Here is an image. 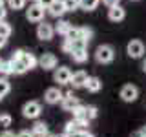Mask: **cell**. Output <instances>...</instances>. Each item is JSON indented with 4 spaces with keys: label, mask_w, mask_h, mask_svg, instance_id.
Returning a JSON list of instances; mask_svg holds the SVG:
<instances>
[{
    "label": "cell",
    "mask_w": 146,
    "mask_h": 137,
    "mask_svg": "<svg viewBox=\"0 0 146 137\" xmlns=\"http://www.w3.org/2000/svg\"><path fill=\"white\" fill-rule=\"evenodd\" d=\"M115 59V49L111 48L110 44H102L97 48V51H95V61L99 64H110Z\"/></svg>",
    "instance_id": "obj_1"
},
{
    "label": "cell",
    "mask_w": 146,
    "mask_h": 137,
    "mask_svg": "<svg viewBox=\"0 0 146 137\" xmlns=\"http://www.w3.org/2000/svg\"><path fill=\"white\" fill-rule=\"evenodd\" d=\"M44 13H46V7H42L38 2H33L29 7L26 9V18L29 22H42L44 20Z\"/></svg>",
    "instance_id": "obj_2"
},
{
    "label": "cell",
    "mask_w": 146,
    "mask_h": 137,
    "mask_svg": "<svg viewBox=\"0 0 146 137\" xmlns=\"http://www.w3.org/2000/svg\"><path fill=\"white\" fill-rule=\"evenodd\" d=\"M11 59H20V61L26 64V68H27V70H33L36 64H38V59H36L33 53L24 51V49H17V51L13 53V57H11Z\"/></svg>",
    "instance_id": "obj_3"
},
{
    "label": "cell",
    "mask_w": 146,
    "mask_h": 137,
    "mask_svg": "<svg viewBox=\"0 0 146 137\" xmlns=\"http://www.w3.org/2000/svg\"><path fill=\"white\" fill-rule=\"evenodd\" d=\"M53 35H55V27L49 24V22H46V20H42V22H38V26H36V37H38L40 40H51L53 39Z\"/></svg>",
    "instance_id": "obj_4"
},
{
    "label": "cell",
    "mask_w": 146,
    "mask_h": 137,
    "mask_svg": "<svg viewBox=\"0 0 146 137\" xmlns=\"http://www.w3.org/2000/svg\"><path fill=\"white\" fill-rule=\"evenodd\" d=\"M40 112H42V108H40V104L36 100H29V102H26L22 106V115L27 119H36L40 115Z\"/></svg>",
    "instance_id": "obj_5"
},
{
    "label": "cell",
    "mask_w": 146,
    "mask_h": 137,
    "mask_svg": "<svg viewBox=\"0 0 146 137\" xmlns=\"http://www.w3.org/2000/svg\"><path fill=\"white\" fill-rule=\"evenodd\" d=\"M71 70L66 66H60V68H55V73H53V79L55 82H58V84H70L71 80Z\"/></svg>",
    "instance_id": "obj_6"
},
{
    "label": "cell",
    "mask_w": 146,
    "mask_h": 137,
    "mask_svg": "<svg viewBox=\"0 0 146 137\" xmlns=\"http://www.w3.org/2000/svg\"><path fill=\"white\" fill-rule=\"evenodd\" d=\"M57 64H58V61H57V57H55L53 53H42L40 59H38V66L42 68V70H46V71L55 70Z\"/></svg>",
    "instance_id": "obj_7"
},
{
    "label": "cell",
    "mask_w": 146,
    "mask_h": 137,
    "mask_svg": "<svg viewBox=\"0 0 146 137\" xmlns=\"http://www.w3.org/2000/svg\"><path fill=\"white\" fill-rule=\"evenodd\" d=\"M137 97H139V90H137V86H133V84L122 86L121 99L124 100V102H133V100H137Z\"/></svg>",
    "instance_id": "obj_8"
},
{
    "label": "cell",
    "mask_w": 146,
    "mask_h": 137,
    "mask_svg": "<svg viewBox=\"0 0 146 137\" xmlns=\"http://www.w3.org/2000/svg\"><path fill=\"white\" fill-rule=\"evenodd\" d=\"M126 51L131 59H141L144 55V44L141 42V40H131V42L128 44Z\"/></svg>",
    "instance_id": "obj_9"
},
{
    "label": "cell",
    "mask_w": 146,
    "mask_h": 137,
    "mask_svg": "<svg viewBox=\"0 0 146 137\" xmlns=\"http://www.w3.org/2000/svg\"><path fill=\"white\" fill-rule=\"evenodd\" d=\"M62 99H64V95L58 88H48L46 93H44V100L48 104H57V102H60Z\"/></svg>",
    "instance_id": "obj_10"
},
{
    "label": "cell",
    "mask_w": 146,
    "mask_h": 137,
    "mask_svg": "<svg viewBox=\"0 0 146 137\" xmlns=\"http://www.w3.org/2000/svg\"><path fill=\"white\" fill-rule=\"evenodd\" d=\"M60 102H62V110H64V112H73L75 108H79V106H80L79 99H77L73 93H68V95H64V99L60 100Z\"/></svg>",
    "instance_id": "obj_11"
},
{
    "label": "cell",
    "mask_w": 146,
    "mask_h": 137,
    "mask_svg": "<svg viewBox=\"0 0 146 137\" xmlns=\"http://www.w3.org/2000/svg\"><path fill=\"white\" fill-rule=\"evenodd\" d=\"M86 80H88V73L82 71V70H79V71H75V73L71 75L70 84L73 86V88H84V86H86Z\"/></svg>",
    "instance_id": "obj_12"
},
{
    "label": "cell",
    "mask_w": 146,
    "mask_h": 137,
    "mask_svg": "<svg viewBox=\"0 0 146 137\" xmlns=\"http://www.w3.org/2000/svg\"><path fill=\"white\" fill-rule=\"evenodd\" d=\"M108 18L111 22H121V20H124L126 18V11H124V7L119 4V6H113V7H110V11H108Z\"/></svg>",
    "instance_id": "obj_13"
},
{
    "label": "cell",
    "mask_w": 146,
    "mask_h": 137,
    "mask_svg": "<svg viewBox=\"0 0 146 137\" xmlns=\"http://www.w3.org/2000/svg\"><path fill=\"white\" fill-rule=\"evenodd\" d=\"M48 13H49L51 17H55V18H60L64 13H66V7H64L62 0H55L51 6L48 7Z\"/></svg>",
    "instance_id": "obj_14"
},
{
    "label": "cell",
    "mask_w": 146,
    "mask_h": 137,
    "mask_svg": "<svg viewBox=\"0 0 146 137\" xmlns=\"http://www.w3.org/2000/svg\"><path fill=\"white\" fill-rule=\"evenodd\" d=\"M84 88L88 91H91V93H97V91H100V88H102V82H100L99 77H88Z\"/></svg>",
    "instance_id": "obj_15"
},
{
    "label": "cell",
    "mask_w": 146,
    "mask_h": 137,
    "mask_svg": "<svg viewBox=\"0 0 146 137\" xmlns=\"http://www.w3.org/2000/svg\"><path fill=\"white\" fill-rule=\"evenodd\" d=\"M55 27V33L57 35H62V37H66V33L70 31V27H71V24L68 20H62V18H58V22L53 26Z\"/></svg>",
    "instance_id": "obj_16"
},
{
    "label": "cell",
    "mask_w": 146,
    "mask_h": 137,
    "mask_svg": "<svg viewBox=\"0 0 146 137\" xmlns=\"http://www.w3.org/2000/svg\"><path fill=\"white\" fill-rule=\"evenodd\" d=\"M71 55V59L75 62H79V64H82V62H86L88 61V49H73V51L70 53Z\"/></svg>",
    "instance_id": "obj_17"
},
{
    "label": "cell",
    "mask_w": 146,
    "mask_h": 137,
    "mask_svg": "<svg viewBox=\"0 0 146 137\" xmlns=\"http://www.w3.org/2000/svg\"><path fill=\"white\" fill-rule=\"evenodd\" d=\"M11 68H13V73H17V75H22V73L29 71L20 59H11Z\"/></svg>",
    "instance_id": "obj_18"
},
{
    "label": "cell",
    "mask_w": 146,
    "mask_h": 137,
    "mask_svg": "<svg viewBox=\"0 0 146 137\" xmlns=\"http://www.w3.org/2000/svg\"><path fill=\"white\" fill-rule=\"evenodd\" d=\"M100 0H79V9H84V11H93L97 9Z\"/></svg>",
    "instance_id": "obj_19"
},
{
    "label": "cell",
    "mask_w": 146,
    "mask_h": 137,
    "mask_svg": "<svg viewBox=\"0 0 146 137\" xmlns=\"http://www.w3.org/2000/svg\"><path fill=\"white\" fill-rule=\"evenodd\" d=\"M31 134H33V137H44L48 134V124L46 122H36L33 130H31Z\"/></svg>",
    "instance_id": "obj_20"
},
{
    "label": "cell",
    "mask_w": 146,
    "mask_h": 137,
    "mask_svg": "<svg viewBox=\"0 0 146 137\" xmlns=\"http://www.w3.org/2000/svg\"><path fill=\"white\" fill-rule=\"evenodd\" d=\"M79 39L86 40V42H90V40L93 39V29H91V27H88V26H80V27H79Z\"/></svg>",
    "instance_id": "obj_21"
},
{
    "label": "cell",
    "mask_w": 146,
    "mask_h": 137,
    "mask_svg": "<svg viewBox=\"0 0 146 137\" xmlns=\"http://www.w3.org/2000/svg\"><path fill=\"white\" fill-rule=\"evenodd\" d=\"M77 132H84V130H80V126L77 124L75 121H70L66 124V128H64V134L66 135H71V134H77Z\"/></svg>",
    "instance_id": "obj_22"
},
{
    "label": "cell",
    "mask_w": 146,
    "mask_h": 137,
    "mask_svg": "<svg viewBox=\"0 0 146 137\" xmlns=\"http://www.w3.org/2000/svg\"><path fill=\"white\" fill-rule=\"evenodd\" d=\"M13 33L11 26L7 24L6 20H0V37H4V39H9V35Z\"/></svg>",
    "instance_id": "obj_23"
},
{
    "label": "cell",
    "mask_w": 146,
    "mask_h": 137,
    "mask_svg": "<svg viewBox=\"0 0 146 137\" xmlns=\"http://www.w3.org/2000/svg\"><path fill=\"white\" fill-rule=\"evenodd\" d=\"M7 6H9V9L18 11V9H24L26 7V0H7Z\"/></svg>",
    "instance_id": "obj_24"
},
{
    "label": "cell",
    "mask_w": 146,
    "mask_h": 137,
    "mask_svg": "<svg viewBox=\"0 0 146 137\" xmlns=\"http://www.w3.org/2000/svg\"><path fill=\"white\" fill-rule=\"evenodd\" d=\"M0 73H2V75H11L13 73L11 61H2V64H0Z\"/></svg>",
    "instance_id": "obj_25"
},
{
    "label": "cell",
    "mask_w": 146,
    "mask_h": 137,
    "mask_svg": "<svg viewBox=\"0 0 146 137\" xmlns=\"http://www.w3.org/2000/svg\"><path fill=\"white\" fill-rule=\"evenodd\" d=\"M64 7H66V11H75V9H79V0H62Z\"/></svg>",
    "instance_id": "obj_26"
},
{
    "label": "cell",
    "mask_w": 146,
    "mask_h": 137,
    "mask_svg": "<svg viewBox=\"0 0 146 137\" xmlns=\"http://www.w3.org/2000/svg\"><path fill=\"white\" fill-rule=\"evenodd\" d=\"M11 115L9 113H0V126L2 128H7V126H11Z\"/></svg>",
    "instance_id": "obj_27"
},
{
    "label": "cell",
    "mask_w": 146,
    "mask_h": 137,
    "mask_svg": "<svg viewBox=\"0 0 146 137\" xmlns=\"http://www.w3.org/2000/svg\"><path fill=\"white\" fill-rule=\"evenodd\" d=\"M9 91H11V86H9V82L6 79H0V95H7Z\"/></svg>",
    "instance_id": "obj_28"
},
{
    "label": "cell",
    "mask_w": 146,
    "mask_h": 137,
    "mask_svg": "<svg viewBox=\"0 0 146 137\" xmlns=\"http://www.w3.org/2000/svg\"><path fill=\"white\" fill-rule=\"evenodd\" d=\"M64 39H68V40H77L79 39V27H70V31H68L66 33V37H64Z\"/></svg>",
    "instance_id": "obj_29"
},
{
    "label": "cell",
    "mask_w": 146,
    "mask_h": 137,
    "mask_svg": "<svg viewBox=\"0 0 146 137\" xmlns=\"http://www.w3.org/2000/svg\"><path fill=\"white\" fill-rule=\"evenodd\" d=\"M86 115H88L90 121L95 119V117H97V108H95V106H86Z\"/></svg>",
    "instance_id": "obj_30"
},
{
    "label": "cell",
    "mask_w": 146,
    "mask_h": 137,
    "mask_svg": "<svg viewBox=\"0 0 146 137\" xmlns=\"http://www.w3.org/2000/svg\"><path fill=\"white\" fill-rule=\"evenodd\" d=\"M62 51H66V53H71V40L64 39V42H62Z\"/></svg>",
    "instance_id": "obj_31"
},
{
    "label": "cell",
    "mask_w": 146,
    "mask_h": 137,
    "mask_svg": "<svg viewBox=\"0 0 146 137\" xmlns=\"http://www.w3.org/2000/svg\"><path fill=\"white\" fill-rule=\"evenodd\" d=\"M102 4H104V6H108V7H113V6H119L121 0H102Z\"/></svg>",
    "instance_id": "obj_32"
},
{
    "label": "cell",
    "mask_w": 146,
    "mask_h": 137,
    "mask_svg": "<svg viewBox=\"0 0 146 137\" xmlns=\"http://www.w3.org/2000/svg\"><path fill=\"white\" fill-rule=\"evenodd\" d=\"M36 2H38L42 7H46V9H48V7H49V6H51V4L55 2V0H36Z\"/></svg>",
    "instance_id": "obj_33"
},
{
    "label": "cell",
    "mask_w": 146,
    "mask_h": 137,
    "mask_svg": "<svg viewBox=\"0 0 146 137\" xmlns=\"http://www.w3.org/2000/svg\"><path fill=\"white\" fill-rule=\"evenodd\" d=\"M6 15H7V9L4 6H0V20H6Z\"/></svg>",
    "instance_id": "obj_34"
},
{
    "label": "cell",
    "mask_w": 146,
    "mask_h": 137,
    "mask_svg": "<svg viewBox=\"0 0 146 137\" xmlns=\"http://www.w3.org/2000/svg\"><path fill=\"white\" fill-rule=\"evenodd\" d=\"M17 137H33V134H31V132H27V130H22Z\"/></svg>",
    "instance_id": "obj_35"
},
{
    "label": "cell",
    "mask_w": 146,
    "mask_h": 137,
    "mask_svg": "<svg viewBox=\"0 0 146 137\" xmlns=\"http://www.w3.org/2000/svg\"><path fill=\"white\" fill-rule=\"evenodd\" d=\"M0 137H17V135L13 134V132H9V130H6V132H2V134H0Z\"/></svg>",
    "instance_id": "obj_36"
},
{
    "label": "cell",
    "mask_w": 146,
    "mask_h": 137,
    "mask_svg": "<svg viewBox=\"0 0 146 137\" xmlns=\"http://www.w3.org/2000/svg\"><path fill=\"white\" fill-rule=\"evenodd\" d=\"M131 137H144V135H143V132H141V130H137V132L131 134Z\"/></svg>",
    "instance_id": "obj_37"
},
{
    "label": "cell",
    "mask_w": 146,
    "mask_h": 137,
    "mask_svg": "<svg viewBox=\"0 0 146 137\" xmlns=\"http://www.w3.org/2000/svg\"><path fill=\"white\" fill-rule=\"evenodd\" d=\"M82 137H93L91 134H88V132H82Z\"/></svg>",
    "instance_id": "obj_38"
},
{
    "label": "cell",
    "mask_w": 146,
    "mask_h": 137,
    "mask_svg": "<svg viewBox=\"0 0 146 137\" xmlns=\"http://www.w3.org/2000/svg\"><path fill=\"white\" fill-rule=\"evenodd\" d=\"M141 132H143V135L146 137V126H144V128H141Z\"/></svg>",
    "instance_id": "obj_39"
},
{
    "label": "cell",
    "mask_w": 146,
    "mask_h": 137,
    "mask_svg": "<svg viewBox=\"0 0 146 137\" xmlns=\"http://www.w3.org/2000/svg\"><path fill=\"white\" fill-rule=\"evenodd\" d=\"M44 137H57V135H51V134H46Z\"/></svg>",
    "instance_id": "obj_40"
},
{
    "label": "cell",
    "mask_w": 146,
    "mask_h": 137,
    "mask_svg": "<svg viewBox=\"0 0 146 137\" xmlns=\"http://www.w3.org/2000/svg\"><path fill=\"white\" fill-rule=\"evenodd\" d=\"M143 70H144V71H146V61H144V64H143Z\"/></svg>",
    "instance_id": "obj_41"
},
{
    "label": "cell",
    "mask_w": 146,
    "mask_h": 137,
    "mask_svg": "<svg viewBox=\"0 0 146 137\" xmlns=\"http://www.w3.org/2000/svg\"><path fill=\"white\" fill-rule=\"evenodd\" d=\"M4 2H6V0H0V6H4Z\"/></svg>",
    "instance_id": "obj_42"
},
{
    "label": "cell",
    "mask_w": 146,
    "mask_h": 137,
    "mask_svg": "<svg viewBox=\"0 0 146 137\" xmlns=\"http://www.w3.org/2000/svg\"><path fill=\"white\" fill-rule=\"evenodd\" d=\"M58 137H68V135H66V134H64V135H58Z\"/></svg>",
    "instance_id": "obj_43"
},
{
    "label": "cell",
    "mask_w": 146,
    "mask_h": 137,
    "mask_svg": "<svg viewBox=\"0 0 146 137\" xmlns=\"http://www.w3.org/2000/svg\"><path fill=\"white\" fill-rule=\"evenodd\" d=\"M0 64H2V59H0Z\"/></svg>",
    "instance_id": "obj_44"
},
{
    "label": "cell",
    "mask_w": 146,
    "mask_h": 137,
    "mask_svg": "<svg viewBox=\"0 0 146 137\" xmlns=\"http://www.w3.org/2000/svg\"><path fill=\"white\" fill-rule=\"evenodd\" d=\"M0 100H2V95H0Z\"/></svg>",
    "instance_id": "obj_45"
},
{
    "label": "cell",
    "mask_w": 146,
    "mask_h": 137,
    "mask_svg": "<svg viewBox=\"0 0 146 137\" xmlns=\"http://www.w3.org/2000/svg\"><path fill=\"white\" fill-rule=\"evenodd\" d=\"M35 2H36V0H35Z\"/></svg>",
    "instance_id": "obj_46"
}]
</instances>
